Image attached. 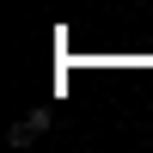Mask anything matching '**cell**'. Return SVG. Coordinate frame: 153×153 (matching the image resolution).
Segmentation results:
<instances>
[{
	"label": "cell",
	"mask_w": 153,
	"mask_h": 153,
	"mask_svg": "<svg viewBox=\"0 0 153 153\" xmlns=\"http://www.w3.org/2000/svg\"><path fill=\"white\" fill-rule=\"evenodd\" d=\"M49 123H55V117H49V110H31V117H25V123H12V129H6V141H12V147H31L37 135L49 129Z\"/></svg>",
	"instance_id": "cell-1"
}]
</instances>
